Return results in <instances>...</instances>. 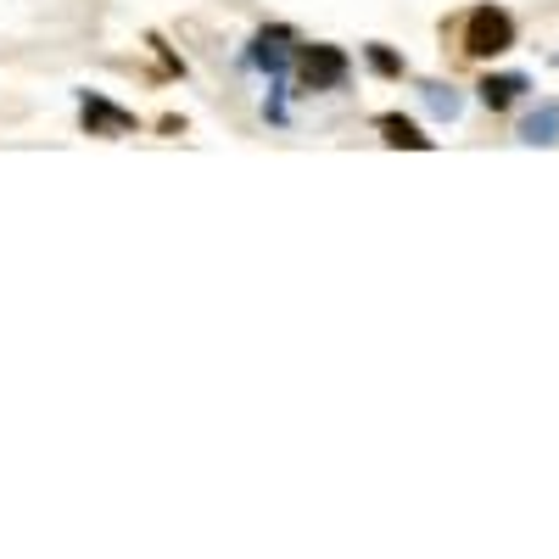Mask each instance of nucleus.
<instances>
[{
    "instance_id": "f257e3e1",
    "label": "nucleus",
    "mask_w": 559,
    "mask_h": 559,
    "mask_svg": "<svg viewBox=\"0 0 559 559\" xmlns=\"http://www.w3.org/2000/svg\"><path fill=\"white\" fill-rule=\"evenodd\" d=\"M515 45V17L498 7H476L471 23H464V51L471 57H503Z\"/></svg>"
},
{
    "instance_id": "39448f33",
    "label": "nucleus",
    "mask_w": 559,
    "mask_h": 559,
    "mask_svg": "<svg viewBox=\"0 0 559 559\" xmlns=\"http://www.w3.org/2000/svg\"><path fill=\"white\" fill-rule=\"evenodd\" d=\"M381 140H386V146H408V152H431V134H419V123H408L403 112H386L381 123Z\"/></svg>"
},
{
    "instance_id": "20e7f679",
    "label": "nucleus",
    "mask_w": 559,
    "mask_h": 559,
    "mask_svg": "<svg viewBox=\"0 0 559 559\" xmlns=\"http://www.w3.org/2000/svg\"><path fill=\"white\" fill-rule=\"evenodd\" d=\"M84 123H90V134H129L134 129V118L102 96H84Z\"/></svg>"
},
{
    "instance_id": "1a4fd4ad",
    "label": "nucleus",
    "mask_w": 559,
    "mask_h": 559,
    "mask_svg": "<svg viewBox=\"0 0 559 559\" xmlns=\"http://www.w3.org/2000/svg\"><path fill=\"white\" fill-rule=\"evenodd\" d=\"M369 68H376V73H386V79H392V73H403V62L386 51V45H369Z\"/></svg>"
},
{
    "instance_id": "6e6552de",
    "label": "nucleus",
    "mask_w": 559,
    "mask_h": 559,
    "mask_svg": "<svg viewBox=\"0 0 559 559\" xmlns=\"http://www.w3.org/2000/svg\"><path fill=\"white\" fill-rule=\"evenodd\" d=\"M426 102H431L442 118H459V96H453V90H442V84H426Z\"/></svg>"
},
{
    "instance_id": "0eeeda50",
    "label": "nucleus",
    "mask_w": 559,
    "mask_h": 559,
    "mask_svg": "<svg viewBox=\"0 0 559 559\" xmlns=\"http://www.w3.org/2000/svg\"><path fill=\"white\" fill-rule=\"evenodd\" d=\"M521 140H526V146H554V140H559V102H543V107L521 123Z\"/></svg>"
},
{
    "instance_id": "423d86ee",
    "label": "nucleus",
    "mask_w": 559,
    "mask_h": 559,
    "mask_svg": "<svg viewBox=\"0 0 559 559\" xmlns=\"http://www.w3.org/2000/svg\"><path fill=\"white\" fill-rule=\"evenodd\" d=\"M476 90H481V102H487L492 112H503L509 102L526 96V79H521V73H492V79H481Z\"/></svg>"
},
{
    "instance_id": "f03ea898",
    "label": "nucleus",
    "mask_w": 559,
    "mask_h": 559,
    "mask_svg": "<svg viewBox=\"0 0 559 559\" xmlns=\"http://www.w3.org/2000/svg\"><path fill=\"white\" fill-rule=\"evenodd\" d=\"M297 79H302V90H336L347 79V51H336V45H302Z\"/></svg>"
},
{
    "instance_id": "7ed1b4c3",
    "label": "nucleus",
    "mask_w": 559,
    "mask_h": 559,
    "mask_svg": "<svg viewBox=\"0 0 559 559\" xmlns=\"http://www.w3.org/2000/svg\"><path fill=\"white\" fill-rule=\"evenodd\" d=\"M252 62L269 73V79H280L292 68V28H263L258 39H252Z\"/></svg>"
}]
</instances>
